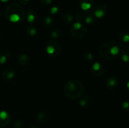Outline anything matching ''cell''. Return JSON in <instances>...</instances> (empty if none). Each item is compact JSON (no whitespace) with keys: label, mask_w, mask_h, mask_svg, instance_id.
Instances as JSON below:
<instances>
[{"label":"cell","mask_w":129,"mask_h":128,"mask_svg":"<svg viewBox=\"0 0 129 128\" xmlns=\"http://www.w3.org/2000/svg\"><path fill=\"white\" fill-rule=\"evenodd\" d=\"M63 90L68 99L77 100L84 95V86L79 80L72 79L66 83Z\"/></svg>","instance_id":"cell-1"},{"label":"cell","mask_w":129,"mask_h":128,"mask_svg":"<svg viewBox=\"0 0 129 128\" xmlns=\"http://www.w3.org/2000/svg\"><path fill=\"white\" fill-rule=\"evenodd\" d=\"M5 18L11 22H20L23 20L25 13L22 6L18 3H11L5 9Z\"/></svg>","instance_id":"cell-2"},{"label":"cell","mask_w":129,"mask_h":128,"mask_svg":"<svg viewBox=\"0 0 129 128\" xmlns=\"http://www.w3.org/2000/svg\"><path fill=\"white\" fill-rule=\"evenodd\" d=\"M119 53V47L113 41H107L102 44L99 48V54L105 60L114 59Z\"/></svg>","instance_id":"cell-3"},{"label":"cell","mask_w":129,"mask_h":128,"mask_svg":"<svg viewBox=\"0 0 129 128\" xmlns=\"http://www.w3.org/2000/svg\"><path fill=\"white\" fill-rule=\"evenodd\" d=\"M70 34L74 38L82 39L88 34V29L85 25L79 22H76L70 29Z\"/></svg>","instance_id":"cell-4"},{"label":"cell","mask_w":129,"mask_h":128,"mask_svg":"<svg viewBox=\"0 0 129 128\" xmlns=\"http://www.w3.org/2000/svg\"><path fill=\"white\" fill-rule=\"evenodd\" d=\"M45 48L48 55L52 58H57L61 52V46L55 40H49L45 44Z\"/></svg>","instance_id":"cell-5"},{"label":"cell","mask_w":129,"mask_h":128,"mask_svg":"<svg viewBox=\"0 0 129 128\" xmlns=\"http://www.w3.org/2000/svg\"><path fill=\"white\" fill-rule=\"evenodd\" d=\"M108 11V6L105 4L98 5L94 8L93 13L96 18H102L104 17Z\"/></svg>","instance_id":"cell-6"},{"label":"cell","mask_w":129,"mask_h":128,"mask_svg":"<svg viewBox=\"0 0 129 128\" xmlns=\"http://www.w3.org/2000/svg\"><path fill=\"white\" fill-rule=\"evenodd\" d=\"M91 73L97 77H101L105 73V67L102 63L95 62L91 68Z\"/></svg>","instance_id":"cell-7"},{"label":"cell","mask_w":129,"mask_h":128,"mask_svg":"<svg viewBox=\"0 0 129 128\" xmlns=\"http://www.w3.org/2000/svg\"><path fill=\"white\" fill-rule=\"evenodd\" d=\"M11 121V116L8 112L5 110L0 111V126H7Z\"/></svg>","instance_id":"cell-8"},{"label":"cell","mask_w":129,"mask_h":128,"mask_svg":"<svg viewBox=\"0 0 129 128\" xmlns=\"http://www.w3.org/2000/svg\"><path fill=\"white\" fill-rule=\"evenodd\" d=\"M16 74V71L13 68L9 67L5 69L1 73L2 79L5 80H10L13 79Z\"/></svg>","instance_id":"cell-9"},{"label":"cell","mask_w":129,"mask_h":128,"mask_svg":"<svg viewBox=\"0 0 129 128\" xmlns=\"http://www.w3.org/2000/svg\"><path fill=\"white\" fill-rule=\"evenodd\" d=\"M118 84V78L115 76L109 77L108 79H107L106 81V86L108 89H115L117 87Z\"/></svg>","instance_id":"cell-10"},{"label":"cell","mask_w":129,"mask_h":128,"mask_svg":"<svg viewBox=\"0 0 129 128\" xmlns=\"http://www.w3.org/2000/svg\"><path fill=\"white\" fill-rule=\"evenodd\" d=\"M94 5L93 0H80L79 6L84 11H89Z\"/></svg>","instance_id":"cell-11"},{"label":"cell","mask_w":129,"mask_h":128,"mask_svg":"<svg viewBox=\"0 0 129 128\" xmlns=\"http://www.w3.org/2000/svg\"><path fill=\"white\" fill-rule=\"evenodd\" d=\"M30 57L26 53H20L17 56V61L21 65H26L30 62Z\"/></svg>","instance_id":"cell-12"},{"label":"cell","mask_w":129,"mask_h":128,"mask_svg":"<svg viewBox=\"0 0 129 128\" xmlns=\"http://www.w3.org/2000/svg\"><path fill=\"white\" fill-rule=\"evenodd\" d=\"M96 19L93 12H88L86 13L84 21L88 25H94L96 22Z\"/></svg>","instance_id":"cell-13"},{"label":"cell","mask_w":129,"mask_h":128,"mask_svg":"<svg viewBox=\"0 0 129 128\" xmlns=\"http://www.w3.org/2000/svg\"><path fill=\"white\" fill-rule=\"evenodd\" d=\"M37 20V15L34 10H30L26 13V20L28 23H34Z\"/></svg>","instance_id":"cell-14"},{"label":"cell","mask_w":129,"mask_h":128,"mask_svg":"<svg viewBox=\"0 0 129 128\" xmlns=\"http://www.w3.org/2000/svg\"><path fill=\"white\" fill-rule=\"evenodd\" d=\"M43 25L46 29H50L53 27L54 24V21L52 18L49 16H46L44 18L42 21Z\"/></svg>","instance_id":"cell-15"},{"label":"cell","mask_w":129,"mask_h":128,"mask_svg":"<svg viewBox=\"0 0 129 128\" xmlns=\"http://www.w3.org/2000/svg\"><path fill=\"white\" fill-rule=\"evenodd\" d=\"M79 105L81 107H86L89 106L91 104L90 98H89V96L87 95H83V96L81 97L80 100H79Z\"/></svg>","instance_id":"cell-16"},{"label":"cell","mask_w":129,"mask_h":128,"mask_svg":"<svg viewBox=\"0 0 129 128\" xmlns=\"http://www.w3.org/2000/svg\"><path fill=\"white\" fill-rule=\"evenodd\" d=\"M49 119V115L45 112H40L37 115V120L40 123H44Z\"/></svg>","instance_id":"cell-17"},{"label":"cell","mask_w":129,"mask_h":128,"mask_svg":"<svg viewBox=\"0 0 129 128\" xmlns=\"http://www.w3.org/2000/svg\"><path fill=\"white\" fill-rule=\"evenodd\" d=\"M11 56L10 51H3L0 52V65H3L7 61L8 58Z\"/></svg>","instance_id":"cell-18"},{"label":"cell","mask_w":129,"mask_h":128,"mask_svg":"<svg viewBox=\"0 0 129 128\" xmlns=\"http://www.w3.org/2000/svg\"><path fill=\"white\" fill-rule=\"evenodd\" d=\"M63 21L65 23L66 25H69V24H71L72 22L74 20V18L73 16L71 14L69 13H66L64 14L63 15Z\"/></svg>","instance_id":"cell-19"},{"label":"cell","mask_w":129,"mask_h":128,"mask_svg":"<svg viewBox=\"0 0 129 128\" xmlns=\"http://www.w3.org/2000/svg\"><path fill=\"white\" fill-rule=\"evenodd\" d=\"M119 38L122 42H128L129 41V33L127 31H122L119 34Z\"/></svg>","instance_id":"cell-20"},{"label":"cell","mask_w":129,"mask_h":128,"mask_svg":"<svg viewBox=\"0 0 129 128\" xmlns=\"http://www.w3.org/2000/svg\"><path fill=\"white\" fill-rule=\"evenodd\" d=\"M37 33V28L34 25H30L26 29V33L29 35V36H35Z\"/></svg>","instance_id":"cell-21"},{"label":"cell","mask_w":129,"mask_h":128,"mask_svg":"<svg viewBox=\"0 0 129 128\" xmlns=\"http://www.w3.org/2000/svg\"><path fill=\"white\" fill-rule=\"evenodd\" d=\"M60 33H61V32H60V30L59 29L55 28L50 33V36H51L52 38L55 40V39L58 38L60 36Z\"/></svg>","instance_id":"cell-22"},{"label":"cell","mask_w":129,"mask_h":128,"mask_svg":"<svg viewBox=\"0 0 129 128\" xmlns=\"http://www.w3.org/2000/svg\"><path fill=\"white\" fill-rule=\"evenodd\" d=\"M85 13L83 12V11H78L76 13L75 15V20L77 22H79V21H82L85 17Z\"/></svg>","instance_id":"cell-23"},{"label":"cell","mask_w":129,"mask_h":128,"mask_svg":"<svg viewBox=\"0 0 129 128\" xmlns=\"http://www.w3.org/2000/svg\"><path fill=\"white\" fill-rule=\"evenodd\" d=\"M122 58L123 61L129 62V49L123 50L122 53Z\"/></svg>","instance_id":"cell-24"},{"label":"cell","mask_w":129,"mask_h":128,"mask_svg":"<svg viewBox=\"0 0 129 128\" xmlns=\"http://www.w3.org/2000/svg\"><path fill=\"white\" fill-rule=\"evenodd\" d=\"M12 125L15 128H22L23 126V123L20 119H16L14 120L13 122L12 123Z\"/></svg>","instance_id":"cell-25"},{"label":"cell","mask_w":129,"mask_h":128,"mask_svg":"<svg viewBox=\"0 0 129 128\" xmlns=\"http://www.w3.org/2000/svg\"><path fill=\"white\" fill-rule=\"evenodd\" d=\"M122 110L124 112H129V102L124 101L122 104Z\"/></svg>","instance_id":"cell-26"},{"label":"cell","mask_w":129,"mask_h":128,"mask_svg":"<svg viewBox=\"0 0 129 128\" xmlns=\"http://www.w3.org/2000/svg\"><path fill=\"white\" fill-rule=\"evenodd\" d=\"M50 13L52 15H56L60 11V8L58 6H54L50 9Z\"/></svg>","instance_id":"cell-27"},{"label":"cell","mask_w":129,"mask_h":128,"mask_svg":"<svg viewBox=\"0 0 129 128\" xmlns=\"http://www.w3.org/2000/svg\"><path fill=\"white\" fill-rule=\"evenodd\" d=\"M94 55L91 53H88L86 54L85 55V58H86V60H88L89 61H93V59H94Z\"/></svg>","instance_id":"cell-28"},{"label":"cell","mask_w":129,"mask_h":128,"mask_svg":"<svg viewBox=\"0 0 129 128\" xmlns=\"http://www.w3.org/2000/svg\"><path fill=\"white\" fill-rule=\"evenodd\" d=\"M40 3L45 5H49L52 3L53 0H39Z\"/></svg>","instance_id":"cell-29"},{"label":"cell","mask_w":129,"mask_h":128,"mask_svg":"<svg viewBox=\"0 0 129 128\" xmlns=\"http://www.w3.org/2000/svg\"><path fill=\"white\" fill-rule=\"evenodd\" d=\"M18 1L21 5H27L29 1H30V0H18Z\"/></svg>","instance_id":"cell-30"},{"label":"cell","mask_w":129,"mask_h":128,"mask_svg":"<svg viewBox=\"0 0 129 128\" xmlns=\"http://www.w3.org/2000/svg\"><path fill=\"white\" fill-rule=\"evenodd\" d=\"M30 128H40V127H38L37 125H33V126H31Z\"/></svg>","instance_id":"cell-31"},{"label":"cell","mask_w":129,"mask_h":128,"mask_svg":"<svg viewBox=\"0 0 129 128\" xmlns=\"http://www.w3.org/2000/svg\"><path fill=\"white\" fill-rule=\"evenodd\" d=\"M0 1H2V2H3V3H6V2H8V1H10V0H0Z\"/></svg>","instance_id":"cell-32"},{"label":"cell","mask_w":129,"mask_h":128,"mask_svg":"<svg viewBox=\"0 0 129 128\" xmlns=\"http://www.w3.org/2000/svg\"><path fill=\"white\" fill-rule=\"evenodd\" d=\"M127 89H128V90H129V82L127 83Z\"/></svg>","instance_id":"cell-33"},{"label":"cell","mask_w":129,"mask_h":128,"mask_svg":"<svg viewBox=\"0 0 129 128\" xmlns=\"http://www.w3.org/2000/svg\"><path fill=\"white\" fill-rule=\"evenodd\" d=\"M1 16H2V13H1L0 12V18L1 17Z\"/></svg>","instance_id":"cell-34"},{"label":"cell","mask_w":129,"mask_h":128,"mask_svg":"<svg viewBox=\"0 0 129 128\" xmlns=\"http://www.w3.org/2000/svg\"><path fill=\"white\" fill-rule=\"evenodd\" d=\"M1 32H0V39H1Z\"/></svg>","instance_id":"cell-35"}]
</instances>
